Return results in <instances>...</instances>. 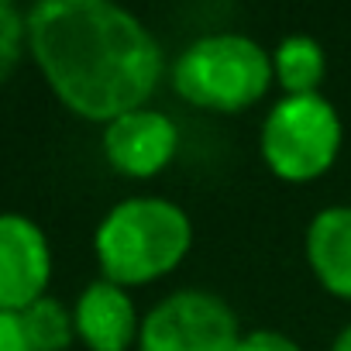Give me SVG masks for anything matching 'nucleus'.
<instances>
[{
    "mask_svg": "<svg viewBox=\"0 0 351 351\" xmlns=\"http://www.w3.org/2000/svg\"><path fill=\"white\" fill-rule=\"evenodd\" d=\"M234 351H303L289 334L282 330H272V327H255L248 334H241L238 348Z\"/></svg>",
    "mask_w": 351,
    "mask_h": 351,
    "instance_id": "ddd939ff",
    "label": "nucleus"
},
{
    "mask_svg": "<svg viewBox=\"0 0 351 351\" xmlns=\"http://www.w3.org/2000/svg\"><path fill=\"white\" fill-rule=\"evenodd\" d=\"M272 56L248 35L217 32L190 42L172 66V86L186 104L210 114L255 107L272 86Z\"/></svg>",
    "mask_w": 351,
    "mask_h": 351,
    "instance_id": "7ed1b4c3",
    "label": "nucleus"
},
{
    "mask_svg": "<svg viewBox=\"0 0 351 351\" xmlns=\"http://www.w3.org/2000/svg\"><path fill=\"white\" fill-rule=\"evenodd\" d=\"M0 351H35V344L21 324V313L0 310Z\"/></svg>",
    "mask_w": 351,
    "mask_h": 351,
    "instance_id": "4468645a",
    "label": "nucleus"
},
{
    "mask_svg": "<svg viewBox=\"0 0 351 351\" xmlns=\"http://www.w3.org/2000/svg\"><path fill=\"white\" fill-rule=\"evenodd\" d=\"M344 124L337 107L320 97H282L262 121L258 152L272 176L282 183H313L337 162Z\"/></svg>",
    "mask_w": 351,
    "mask_h": 351,
    "instance_id": "20e7f679",
    "label": "nucleus"
},
{
    "mask_svg": "<svg viewBox=\"0 0 351 351\" xmlns=\"http://www.w3.org/2000/svg\"><path fill=\"white\" fill-rule=\"evenodd\" d=\"M234 310L207 289H180L148 310L138 351H234L241 341Z\"/></svg>",
    "mask_w": 351,
    "mask_h": 351,
    "instance_id": "39448f33",
    "label": "nucleus"
},
{
    "mask_svg": "<svg viewBox=\"0 0 351 351\" xmlns=\"http://www.w3.org/2000/svg\"><path fill=\"white\" fill-rule=\"evenodd\" d=\"M28 49L52 93L83 121L110 124L148 107L162 80V45L107 0H45L28 11Z\"/></svg>",
    "mask_w": 351,
    "mask_h": 351,
    "instance_id": "f257e3e1",
    "label": "nucleus"
},
{
    "mask_svg": "<svg viewBox=\"0 0 351 351\" xmlns=\"http://www.w3.org/2000/svg\"><path fill=\"white\" fill-rule=\"evenodd\" d=\"M180 148V128L162 110L141 107L104 128V155L128 180H152Z\"/></svg>",
    "mask_w": 351,
    "mask_h": 351,
    "instance_id": "0eeeda50",
    "label": "nucleus"
},
{
    "mask_svg": "<svg viewBox=\"0 0 351 351\" xmlns=\"http://www.w3.org/2000/svg\"><path fill=\"white\" fill-rule=\"evenodd\" d=\"M52 252L45 231L25 214H0V310L21 313L45 296Z\"/></svg>",
    "mask_w": 351,
    "mask_h": 351,
    "instance_id": "423d86ee",
    "label": "nucleus"
},
{
    "mask_svg": "<svg viewBox=\"0 0 351 351\" xmlns=\"http://www.w3.org/2000/svg\"><path fill=\"white\" fill-rule=\"evenodd\" d=\"M330 351H351V324H344V327L337 330V337H334Z\"/></svg>",
    "mask_w": 351,
    "mask_h": 351,
    "instance_id": "2eb2a0df",
    "label": "nucleus"
},
{
    "mask_svg": "<svg viewBox=\"0 0 351 351\" xmlns=\"http://www.w3.org/2000/svg\"><path fill=\"white\" fill-rule=\"evenodd\" d=\"M25 45H28V18H21L18 8L0 0V83L18 69Z\"/></svg>",
    "mask_w": 351,
    "mask_h": 351,
    "instance_id": "f8f14e48",
    "label": "nucleus"
},
{
    "mask_svg": "<svg viewBox=\"0 0 351 351\" xmlns=\"http://www.w3.org/2000/svg\"><path fill=\"white\" fill-rule=\"evenodd\" d=\"M306 262L317 282L341 300H351V207H324L306 228Z\"/></svg>",
    "mask_w": 351,
    "mask_h": 351,
    "instance_id": "1a4fd4ad",
    "label": "nucleus"
},
{
    "mask_svg": "<svg viewBox=\"0 0 351 351\" xmlns=\"http://www.w3.org/2000/svg\"><path fill=\"white\" fill-rule=\"evenodd\" d=\"M73 324L76 337L90 351H131L141 334L131 293L110 279H97L80 293L73 306Z\"/></svg>",
    "mask_w": 351,
    "mask_h": 351,
    "instance_id": "6e6552de",
    "label": "nucleus"
},
{
    "mask_svg": "<svg viewBox=\"0 0 351 351\" xmlns=\"http://www.w3.org/2000/svg\"><path fill=\"white\" fill-rule=\"evenodd\" d=\"M193 248L190 214L162 197H131L107 210L93 234L104 279L131 289L180 269Z\"/></svg>",
    "mask_w": 351,
    "mask_h": 351,
    "instance_id": "f03ea898",
    "label": "nucleus"
},
{
    "mask_svg": "<svg viewBox=\"0 0 351 351\" xmlns=\"http://www.w3.org/2000/svg\"><path fill=\"white\" fill-rule=\"evenodd\" d=\"M21 324H25L35 351H62L76 337L73 313L56 296H42L38 303H32L28 310H21Z\"/></svg>",
    "mask_w": 351,
    "mask_h": 351,
    "instance_id": "9b49d317",
    "label": "nucleus"
},
{
    "mask_svg": "<svg viewBox=\"0 0 351 351\" xmlns=\"http://www.w3.org/2000/svg\"><path fill=\"white\" fill-rule=\"evenodd\" d=\"M272 76L286 90V97H310L320 93V83L327 76V56L317 38L310 35H289L272 52Z\"/></svg>",
    "mask_w": 351,
    "mask_h": 351,
    "instance_id": "9d476101",
    "label": "nucleus"
}]
</instances>
